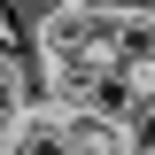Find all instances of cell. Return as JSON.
Segmentation results:
<instances>
[{
    "instance_id": "cell-2",
    "label": "cell",
    "mask_w": 155,
    "mask_h": 155,
    "mask_svg": "<svg viewBox=\"0 0 155 155\" xmlns=\"http://www.w3.org/2000/svg\"><path fill=\"white\" fill-rule=\"evenodd\" d=\"M39 101H47V93H39V78H31V62H23L16 47H0V140L16 132L23 116L39 109Z\"/></svg>"
},
{
    "instance_id": "cell-1",
    "label": "cell",
    "mask_w": 155,
    "mask_h": 155,
    "mask_svg": "<svg viewBox=\"0 0 155 155\" xmlns=\"http://www.w3.org/2000/svg\"><path fill=\"white\" fill-rule=\"evenodd\" d=\"M124 132L93 109H70V101H39L16 132L0 140V155H116Z\"/></svg>"
}]
</instances>
